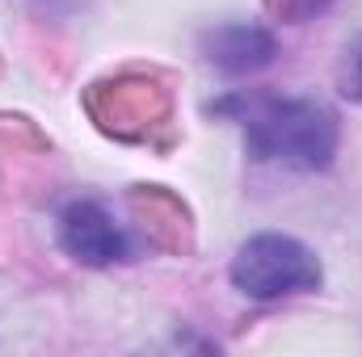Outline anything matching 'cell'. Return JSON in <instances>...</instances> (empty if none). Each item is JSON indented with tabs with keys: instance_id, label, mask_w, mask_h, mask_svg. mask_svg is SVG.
Masks as SVG:
<instances>
[{
	"instance_id": "cell-7",
	"label": "cell",
	"mask_w": 362,
	"mask_h": 357,
	"mask_svg": "<svg viewBox=\"0 0 362 357\" xmlns=\"http://www.w3.org/2000/svg\"><path fill=\"white\" fill-rule=\"evenodd\" d=\"M333 0H286L282 4V13L291 17V21H308V17H316V13H325Z\"/></svg>"
},
{
	"instance_id": "cell-4",
	"label": "cell",
	"mask_w": 362,
	"mask_h": 357,
	"mask_svg": "<svg viewBox=\"0 0 362 357\" xmlns=\"http://www.w3.org/2000/svg\"><path fill=\"white\" fill-rule=\"evenodd\" d=\"M59 248L76 261V265L89 269H105L118 265L131 257V244L122 236V227L110 219V210L93 198L81 202H68L59 210Z\"/></svg>"
},
{
	"instance_id": "cell-2",
	"label": "cell",
	"mask_w": 362,
	"mask_h": 357,
	"mask_svg": "<svg viewBox=\"0 0 362 357\" xmlns=\"http://www.w3.org/2000/svg\"><path fill=\"white\" fill-rule=\"evenodd\" d=\"M320 282H325V269L316 261V253L303 240L282 236V231L249 236L232 257V286L257 303L308 294Z\"/></svg>"
},
{
	"instance_id": "cell-3",
	"label": "cell",
	"mask_w": 362,
	"mask_h": 357,
	"mask_svg": "<svg viewBox=\"0 0 362 357\" xmlns=\"http://www.w3.org/2000/svg\"><path fill=\"white\" fill-rule=\"evenodd\" d=\"M89 114L105 135L118 139H148L152 126L169 122V92L148 76H118V80H101L89 92Z\"/></svg>"
},
{
	"instance_id": "cell-6",
	"label": "cell",
	"mask_w": 362,
	"mask_h": 357,
	"mask_svg": "<svg viewBox=\"0 0 362 357\" xmlns=\"http://www.w3.org/2000/svg\"><path fill=\"white\" fill-rule=\"evenodd\" d=\"M337 92L346 101H362V38L346 47L341 68H337Z\"/></svg>"
},
{
	"instance_id": "cell-5",
	"label": "cell",
	"mask_w": 362,
	"mask_h": 357,
	"mask_svg": "<svg viewBox=\"0 0 362 357\" xmlns=\"http://www.w3.org/2000/svg\"><path fill=\"white\" fill-rule=\"evenodd\" d=\"M202 51H206V63H215L219 72L228 76H253L262 68H270L274 55H278V42H274L270 30L262 25H219L202 38Z\"/></svg>"
},
{
	"instance_id": "cell-1",
	"label": "cell",
	"mask_w": 362,
	"mask_h": 357,
	"mask_svg": "<svg viewBox=\"0 0 362 357\" xmlns=\"http://www.w3.org/2000/svg\"><path fill=\"white\" fill-rule=\"evenodd\" d=\"M253 160L320 173L337 156V118L308 97H262L240 114Z\"/></svg>"
}]
</instances>
